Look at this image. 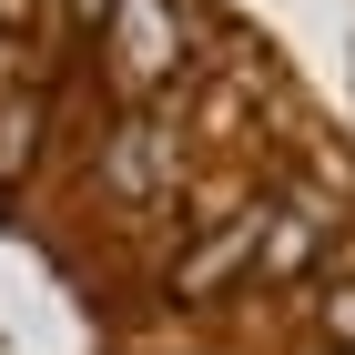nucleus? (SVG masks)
Returning <instances> with one entry per match:
<instances>
[{"instance_id": "nucleus-1", "label": "nucleus", "mask_w": 355, "mask_h": 355, "mask_svg": "<svg viewBox=\"0 0 355 355\" xmlns=\"http://www.w3.org/2000/svg\"><path fill=\"white\" fill-rule=\"evenodd\" d=\"M0 355H355V132L234 0H0Z\"/></svg>"}]
</instances>
